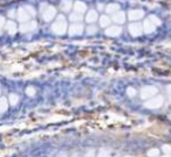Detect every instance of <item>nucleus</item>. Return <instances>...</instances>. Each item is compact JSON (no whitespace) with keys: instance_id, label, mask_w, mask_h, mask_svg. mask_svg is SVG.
I'll list each match as a JSON object with an SVG mask.
<instances>
[{"instance_id":"obj_1","label":"nucleus","mask_w":171,"mask_h":157,"mask_svg":"<svg viewBox=\"0 0 171 157\" xmlns=\"http://www.w3.org/2000/svg\"><path fill=\"white\" fill-rule=\"evenodd\" d=\"M111 156V150L106 149V148H101L98 151V155L97 157H109Z\"/></svg>"},{"instance_id":"obj_2","label":"nucleus","mask_w":171,"mask_h":157,"mask_svg":"<svg viewBox=\"0 0 171 157\" xmlns=\"http://www.w3.org/2000/svg\"><path fill=\"white\" fill-rule=\"evenodd\" d=\"M7 110V103H6L5 98H1L0 99V113H4Z\"/></svg>"},{"instance_id":"obj_3","label":"nucleus","mask_w":171,"mask_h":157,"mask_svg":"<svg viewBox=\"0 0 171 157\" xmlns=\"http://www.w3.org/2000/svg\"><path fill=\"white\" fill-rule=\"evenodd\" d=\"M84 157H96V150L94 149H88Z\"/></svg>"},{"instance_id":"obj_4","label":"nucleus","mask_w":171,"mask_h":157,"mask_svg":"<svg viewBox=\"0 0 171 157\" xmlns=\"http://www.w3.org/2000/svg\"><path fill=\"white\" fill-rule=\"evenodd\" d=\"M10 105H16L19 98H18V95H16V94H10Z\"/></svg>"},{"instance_id":"obj_5","label":"nucleus","mask_w":171,"mask_h":157,"mask_svg":"<svg viewBox=\"0 0 171 157\" xmlns=\"http://www.w3.org/2000/svg\"><path fill=\"white\" fill-rule=\"evenodd\" d=\"M56 157H67V154L65 151H59L58 154H57Z\"/></svg>"},{"instance_id":"obj_6","label":"nucleus","mask_w":171,"mask_h":157,"mask_svg":"<svg viewBox=\"0 0 171 157\" xmlns=\"http://www.w3.org/2000/svg\"><path fill=\"white\" fill-rule=\"evenodd\" d=\"M71 157H80V156H79V154H77V152H76V154H73Z\"/></svg>"},{"instance_id":"obj_7","label":"nucleus","mask_w":171,"mask_h":157,"mask_svg":"<svg viewBox=\"0 0 171 157\" xmlns=\"http://www.w3.org/2000/svg\"><path fill=\"white\" fill-rule=\"evenodd\" d=\"M124 157H133V156H124Z\"/></svg>"}]
</instances>
